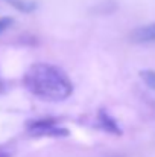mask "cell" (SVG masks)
<instances>
[{"label":"cell","instance_id":"8992f818","mask_svg":"<svg viewBox=\"0 0 155 157\" xmlns=\"http://www.w3.org/2000/svg\"><path fill=\"white\" fill-rule=\"evenodd\" d=\"M140 78L143 79V82H145L152 92H155V70H151V69L142 70V72H140Z\"/></svg>","mask_w":155,"mask_h":157},{"label":"cell","instance_id":"52a82bcc","mask_svg":"<svg viewBox=\"0 0 155 157\" xmlns=\"http://www.w3.org/2000/svg\"><path fill=\"white\" fill-rule=\"evenodd\" d=\"M116 8H117V5L113 2H102L101 5H98L94 8V11L99 14H111L113 11H116Z\"/></svg>","mask_w":155,"mask_h":157},{"label":"cell","instance_id":"3957f363","mask_svg":"<svg viewBox=\"0 0 155 157\" xmlns=\"http://www.w3.org/2000/svg\"><path fill=\"white\" fill-rule=\"evenodd\" d=\"M129 40H131L132 43H138V44H143V43H155V23L135 28V29L129 34Z\"/></svg>","mask_w":155,"mask_h":157},{"label":"cell","instance_id":"ba28073f","mask_svg":"<svg viewBox=\"0 0 155 157\" xmlns=\"http://www.w3.org/2000/svg\"><path fill=\"white\" fill-rule=\"evenodd\" d=\"M14 23L12 17H0V34H3L8 28H11Z\"/></svg>","mask_w":155,"mask_h":157},{"label":"cell","instance_id":"277c9868","mask_svg":"<svg viewBox=\"0 0 155 157\" xmlns=\"http://www.w3.org/2000/svg\"><path fill=\"white\" fill-rule=\"evenodd\" d=\"M98 122H99V127L102 130H105L106 133H111V134H116V136H120L122 134V130H120L119 124L108 114V111L99 110V113H98Z\"/></svg>","mask_w":155,"mask_h":157},{"label":"cell","instance_id":"30bf717a","mask_svg":"<svg viewBox=\"0 0 155 157\" xmlns=\"http://www.w3.org/2000/svg\"><path fill=\"white\" fill-rule=\"evenodd\" d=\"M0 92H3V82H2V79H0Z\"/></svg>","mask_w":155,"mask_h":157},{"label":"cell","instance_id":"9c48e42d","mask_svg":"<svg viewBox=\"0 0 155 157\" xmlns=\"http://www.w3.org/2000/svg\"><path fill=\"white\" fill-rule=\"evenodd\" d=\"M0 157H9V154H8L6 151H3V150L0 148Z\"/></svg>","mask_w":155,"mask_h":157},{"label":"cell","instance_id":"6da1fadb","mask_svg":"<svg viewBox=\"0 0 155 157\" xmlns=\"http://www.w3.org/2000/svg\"><path fill=\"white\" fill-rule=\"evenodd\" d=\"M23 84L34 96L44 101H64L73 93V82L67 73L49 63L32 64L23 76Z\"/></svg>","mask_w":155,"mask_h":157},{"label":"cell","instance_id":"5b68a950","mask_svg":"<svg viewBox=\"0 0 155 157\" xmlns=\"http://www.w3.org/2000/svg\"><path fill=\"white\" fill-rule=\"evenodd\" d=\"M8 2H9V5H12L17 11L24 12V14H31V12H34V11L38 8L37 2H34V0H8Z\"/></svg>","mask_w":155,"mask_h":157},{"label":"cell","instance_id":"7a4b0ae2","mask_svg":"<svg viewBox=\"0 0 155 157\" xmlns=\"http://www.w3.org/2000/svg\"><path fill=\"white\" fill-rule=\"evenodd\" d=\"M28 131L29 134L32 136H37V137H44V136H49V137H64L68 134V130L59 127L56 124L55 119H40V121H34V122H29L28 124Z\"/></svg>","mask_w":155,"mask_h":157}]
</instances>
